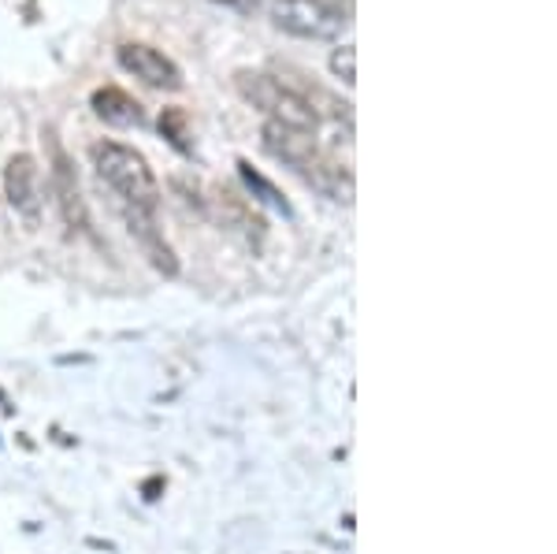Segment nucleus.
Instances as JSON below:
<instances>
[{"instance_id":"2","label":"nucleus","mask_w":557,"mask_h":554,"mask_svg":"<svg viewBox=\"0 0 557 554\" xmlns=\"http://www.w3.org/2000/svg\"><path fill=\"white\" fill-rule=\"evenodd\" d=\"M89 164L101 175V183L120 198V205L141 212H157L160 205V183L152 175L149 160L131 146L120 141H94L89 146Z\"/></svg>"},{"instance_id":"1","label":"nucleus","mask_w":557,"mask_h":554,"mask_svg":"<svg viewBox=\"0 0 557 554\" xmlns=\"http://www.w3.org/2000/svg\"><path fill=\"white\" fill-rule=\"evenodd\" d=\"M264 149L283 160V164H290L301 178H309V183L327 194V198L354 201V175H349L335 157L323 153L317 134L294 131V127H283V123L268 120L264 123Z\"/></svg>"},{"instance_id":"3","label":"nucleus","mask_w":557,"mask_h":554,"mask_svg":"<svg viewBox=\"0 0 557 554\" xmlns=\"http://www.w3.org/2000/svg\"><path fill=\"white\" fill-rule=\"evenodd\" d=\"M235 86H238V94L253 104V109H260L268 115V120L283 123V127H294V131L317 134V123H320L317 109H312V104L305 101V97L286 83V78L264 75V71H238Z\"/></svg>"},{"instance_id":"8","label":"nucleus","mask_w":557,"mask_h":554,"mask_svg":"<svg viewBox=\"0 0 557 554\" xmlns=\"http://www.w3.org/2000/svg\"><path fill=\"white\" fill-rule=\"evenodd\" d=\"M123 209V220H127V231L141 243L146 249V257L152 261V268L164 275H175L178 272V261L172 254V246L164 243V235L157 231V223H152V212H141V209H127V205H120Z\"/></svg>"},{"instance_id":"12","label":"nucleus","mask_w":557,"mask_h":554,"mask_svg":"<svg viewBox=\"0 0 557 554\" xmlns=\"http://www.w3.org/2000/svg\"><path fill=\"white\" fill-rule=\"evenodd\" d=\"M331 71H335L343 83H354V49H335L331 52Z\"/></svg>"},{"instance_id":"4","label":"nucleus","mask_w":557,"mask_h":554,"mask_svg":"<svg viewBox=\"0 0 557 554\" xmlns=\"http://www.w3.org/2000/svg\"><path fill=\"white\" fill-rule=\"evenodd\" d=\"M272 20L278 30L309 41H331L346 30V15L327 0H272Z\"/></svg>"},{"instance_id":"9","label":"nucleus","mask_w":557,"mask_h":554,"mask_svg":"<svg viewBox=\"0 0 557 554\" xmlns=\"http://www.w3.org/2000/svg\"><path fill=\"white\" fill-rule=\"evenodd\" d=\"M89 104H94L97 120L112 123V127H138V123L146 120L141 104L134 101L127 89H120V86H101V89H94Z\"/></svg>"},{"instance_id":"7","label":"nucleus","mask_w":557,"mask_h":554,"mask_svg":"<svg viewBox=\"0 0 557 554\" xmlns=\"http://www.w3.org/2000/svg\"><path fill=\"white\" fill-rule=\"evenodd\" d=\"M52 198H57L60 217H64V223L71 231H89V212H86L83 190H78L75 168H71V160H67L64 149H60L57 138H52Z\"/></svg>"},{"instance_id":"5","label":"nucleus","mask_w":557,"mask_h":554,"mask_svg":"<svg viewBox=\"0 0 557 554\" xmlns=\"http://www.w3.org/2000/svg\"><path fill=\"white\" fill-rule=\"evenodd\" d=\"M115 60H120V67L127 71V75L141 78V83L152 89H168V94L183 89V71H178L175 60L164 57V52L152 49L146 41H123L120 49H115Z\"/></svg>"},{"instance_id":"10","label":"nucleus","mask_w":557,"mask_h":554,"mask_svg":"<svg viewBox=\"0 0 557 554\" xmlns=\"http://www.w3.org/2000/svg\"><path fill=\"white\" fill-rule=\"evenodd\" d=\"M238 172H242V178H246L249 190H253V198H260L264 205H272L275 212H283V217H290V205H286V198L275 190L272 183H268L264 175L253 172V164H249V160H238Z\"/></svg>"},{"instance_id":"11","label":"nucleus","mask_w":557,"mask_h":554,"mask_svg":"<svg viewBox=\"0 0 557 554\" xmlns=\"http://www.w3.org/2000/svg\"><path fill=\"white\" fill-rule=\"evenodd\" d=\"M160 134L164 138H172L175 149H190V141H186V112L183 109H164V115H160Z\"/></svg>"},{"instance_id":"6","label":"nucleus","mask_w":557,"mask_h":554,"mask_svg":"<svg viewBox=\"0 0 557 554\" xmlns=\"http://www.w3.org/2000/svg\"><path fill=\"white\" fill-rule=\"evenodd\" d=\"M4 198L15 212L34 223L41 212V190H38V160L30 153H15L4 164Z\"/></svg>"}]
</instances>
